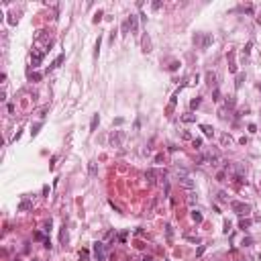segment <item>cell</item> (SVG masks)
Segmentation results:
<instances>
[{
  "instance_id": "9c48e42d",
  "label": "cell",
  "mask_w": 261,
  "mask_h": 261,
  "mask_svg": "<svg viewBox=\"0 0 261 261\" xmlns=\"http://www.w3.org/2000/svg\"><path fill=\"white\" fill-rule=\"evenodd\" d=\"M180 182H182V184H184L186 188H194V182H192V180H190L188 176H186V178H180Z\"/></svg>"
},
{
  "instance_id": "52a82bcc",
  "label": "cell",
  "mask_w": 261,
  "mask_h": 261,
  "mask_svg": "<svg viewBox=\"0 0 261 261\" xmlns=\"http://www.w3.org/2000/svg\"><path fill=\"white\" fill-rule=\"evenodd\" d=\"M121 141H123V133H116V137L114 135L110 137V143L112 145H121Z\"/></svg>"
},
{
  "instance_id": "ac0fdd59",
  "label": "cell",
  "mask_w": 261,
  "mask_h": 261,
  "mask_svg": "<svg viewBox=\"0 0 261 261\" xmlns=\"http://www.w3.org/2000/svg\"><path fill=\"white\" fill-rule=\"evenodd\" d=\"M39 129H41V123H39V125H35V127H31V135L35 137V135L39 133Z\"/></svg>"
},
{
  "instance_id": "4fadbf2b",
  "label": "cell",
  "mask_w": 261,
  "mask_h": 261,
  "mask_svg": "<svg viewBox=\"0 0 261 261\" xmlns=\"http://www.w3.org/2000/svg\"><path fill=\"white\" fill-rule=\"evenodd\" d=\"M31 206H33V204H31L29 200H25V202H20V206H18V210H29Z\"/></svg>"
},
{
  "instance_id": "9a60e30c",
  "label": "cell",
  "mask_w": 261,
  "mask_h": 261,
  "mask_svg": "<svg viewBox=\"0 0 261 261\" xmlns=\"http://www.w3.org/2000/svg\"><path fill=\"white\" fill-rule=\"evenodd\" d=\"M239 226H241V228H247V226H251V220H249V218H243V220L239 222Z\"/></svg>"
},
{
  "instance_id": "484cf974",
  "label": "cell",
  "mask_w": 261,
  "mask_h": 261,
  "mask_svg": "<svg viewBox=\"0 0 261 261\" xmlns=\"http://www.w3.org/2000/svg\"><path fill=\"white\" fill-rule=\"evenodd\" d=\"M29 78H31V80H35V82H37V80H41V74H31V76H29Z\"/></svg>"
},
{
  "instance_id": "4dcf8cb0",
  "label": "cell",
  "mask_w": 261,
  "mask_h": 261,
  "mask_svg": "<svg viewBox=\"0 0 261 261\" xmlns=\"http://www.w3.org/2000/svg\"><path fill=\"white\" fill-rule=\"evenodd\" d=\"M143 261H153V259H151V257H145V259H143Z\"/></svg>"
},
{
  "instance_id": "5bb4252c",
  "label": "cell",
  "mask_w": 261,
  "mask_h": 261,
  "mask_svg": "<svg viewBox=\"0 0 261 261\" xmlns=\"http://www.w3.org/2000/svg\"><path fill=\"white\" fill-rule=\"evenodd\" d=\"M35 239H37V241H43V243H47V241H49V239H47V237H45L43 233H35Z\"/></svg>"
},
{
  "instance_id": "83f0119b",
  "label": "cell",
  "mask_w": 261,
  "mask_h": 261,
  "mask_svg": "<svg viewBox=\"0 0 261 261\" xmlns=\"http://www.w3.org/2000/svg\"><path fill=\"white\" fill-rule=\"evenodd\" d=\"M90 174H92V176L96 174V165H94V163H90Z\"/></svg>"
},
{
  "instance_id": "7c38bea8",
  "label": "cell",
  "mask_w": 261,
  "mask_h": 261,
  "mask_svg": "<svg viewBox=\"0 0 261 261\" xmlns=\"http://www.w3.org/2000/svg\"><path fill=\"white\" fill-rule=\"evenodd\" d=\"M129 27H131L133 31H137V16H131V18H129Z\"/></svg>"
},
{
  "instance_id": "cb8c5ba5",
  "label": "cell",
  "mask_w": 261,
  "mask_h": 261,
  "mask_svg": "<svg viewBox=\"0 0 261 261\" xmlns=\"http://www.w3.org/2000/svg\"><path fill=\"white\" fill-rule=\"evenodd\" d=\"M251 47H253V43H251V41H249V43H247V45H245V55H249V51H251Z\"/></svg>"
},
{
  "instance_id": "7402d4cb",
  "label": "cell",
  "mask_w": 261,
  "mask_h": 261,
  "mask_svg": "<svg viewBox=\"0 0 261 261\" xmlns=\"http://www.w3.org/2000/svg\"><path fill=\"white\" fill-rule=\"evenodd\" d=\"M184 121H186V123H194V121H196V116H192V114H188V116H184Z\"/></svg>"
},
{
  "instance_id": "3957f363",
  "label": "cell",
  "mask_w": 261,
  "mask_h": 261,
  "mask_svg": "<svg viewBox=\"0 0 261 261\" xmlns=\"http://www.w3.org/2000/svg\"><path fill=\"white\" fill-rule=\"evenodd\" d=\"M180 90H182V88H180ZM180 90L174 92V96H172V100H169V106H167V114H172L174 108H176V102H178V96H180Z\"/></svg>"
},
{
  "instance_id": "ba28073f",
  "label": "cell",
  "mask_w": 261,
  "mask_h": 261,
  "mask_svg": "<svg viewBox=\"0 0 261 261\" xmlns=\"http://www.w3.org/2000/svg\"><path fill=\"white\" fill-rule=\"evenodd\" d=\"M98 123H100V116H98V114H94V116H92V123H90V131H94V129H96V127H98Z\"/></svg>"
},
{
  "instance_id": "603a6c76",
  "label": "cell",
  "mask_w": 261,
  "mask_h": 261,
  "mask_svg": "<svg viewBox=\"0 0 261 261\" xmlns=\"http://www.w3.org/2000/svg\"><path fill=\"white\" fill-rule=\"evenodd\" d=\"M80 261H88V251H82L80 253Z\"/></svg>"
},
{
  "instance_id": "2e32d148",
  "label": "cell",
  "mask_w": 261,
  "mask_h": 261,
  "mask_svg": "<svg viewBox=\"0 0 261 261\" xmlns=\"http://www.w3.org/2000/svg\"><path fill=\"white\" fill-rule=\"evenodd\" d=\"M100 43H102V37H98V41H96V51H94V57H98V53H100Z\"/></svg>"
},
{
  "instance_id": "4316f807",
  "label": "cell",
  "mask_w": 261,
  "mask_h": 261,
  "mask_svg": "<svg viewBox=\"0 0 261 261\" xmlns=\"http://www.w3.org/2000/svg\"><path fill=\"white\" fill-rule=\"evenodd\" d=\"M178 65H180V63H178V61H174V63L169 65V69H172V72H176V69H178Z\"/></svg>"
},
{
  "instance_id": "7a4b0ae2",
  "label": "cell",
  "mask_w": 261,
  "mask_h": 261,
  "mask_svg": "<svg viewBox=\"0 0 261 261\" xmlns=\"http://www.w3.org/2000/svg\"><path fill=\"white\" fill-rule=\"evenodd\" d=\"M230 206H233V210L237 212V214H247V212L251 210V206L249 204H243V202H233Z\"/></svg>"
},
{
  "instance_id": "6da1fadb",
  "label": "cell",
  "mask_w": 261,
  "mask_h": 261,
  "mask_svg": "<svg viewBox=\"0 0 261 261\" xmlns=\"http://www.w3.org/2000/svg\"><path fill=\"white\" fill-rule=\"evenodd\" d=\"M94 257H96L98 261H104L106 259V255H104V243H100V241L94 243Z\"/></svg>"
},
{
  "instance_id": "f546056e",
  "label": "cell",
  "mask_w": 261,
  "mask_h": 261,
  "mask_svg": "<svg viewBox=\"0 0 261 261\" xmlns=\"http://www.w3.org/2000/svg\"><path fill=\"white\" fill-rule=\"evenodd\" d=\"M228 230H230V222L226 220V222H224V233H228Z\"/></svg>"
},
{
  "instance_id": "8fae6325",
  "label": "cell",
  "mask_w": 261,
  "mask_h": 261,
  "mask_svg": "<svg viewBox=\"0 0 261 261\" xmlns=\"http://www.w3.org/2000/svg\"><path fill=\"white\" fill-rule=\"evenodd\" d=\"M63 59H65V55H59V57H57V59H55V61L49 65V69H55V67H59V63H61Z\"/></svg>"
},
{
  "instance_id": "8992f818",
  "label": "cell",
  "mask_w": 261,
  "mask_h": 261,
  "mask_svg": "<svg viewBox=\"0 0 261 261\" xmlns=\"http://www.w3.org/2000/svg\"><path fill=\"white\" fill-rule=\"evenodd\" d=\"M200 129H202V133H204L206 137H212V135H214V129H212L210 125H200Z\"/></svg>"
},
{
  "instance_id": "f1b7e54d",
  "label": "cell",
  "mask_w": 261,
  "mask_h": 261,
  "mask_svg": "<svg viewBox=\"0 0 261 261\" xmlns=\"http://www.w3.org/2000/svg\"><path fill=\"white\" fill-rule=\"evenodd\" d=\"M151 6H153V10H159V8H161V2H153Z\"/></svg>"
},
{
  "instance_id": "44dd1931",
  "label": "cell",
  "mask_w": 261,
  "mask_h": 261,
  "mask_svg": "<svg viewBox=\"0 0 261 261\" xmlns=\"http://www.w3.org/2000/svg\"><path fill=\"white\" fill-rule=\"evenodd\" d=\"M59 239H61V241H65V239H67V233H65V224H63V228H61V235H59Z\"/></svg>"
},
{
  "instance_id": "e0dca14e",
  "label": "cell",
  "mask_w": 261,
  "mask_h": 261,
  "mask_svg": "<svg viewBox=\"0 0 261 261\" xmlns=\"http://www.w3.org/2000/svg\"><path fill=\"white\" fill-rule=\"evenodd\" d=\"M200 102H202L200 98H194L192 102H190V108H198V106H200Z\"/></svg>"
},
{
  "instance_id": "d6986e66",
  "label": "cell",
  "mask_w": 261,
  "mask_h": 261,
  "mask_svg": "<svg viewBox=\"0 0 261 261\" xmlns=\"http://www.w3.org/2000/svg\"><path fill=\"white\" fill-rule=\"evenodd\" d=\"M192 145H194L196 149H200V147H202V139H194V141H192Z\"/></svg>"
},
{
  "instance_id": "30bf717a",
  "label": "cell",
  "mask_w": 261,
  "mask_h": 261,
  "mask_svg": "<svg viewBox=\"0 0 261 261\" xmlns=\"http://www.w3.org/2000/svg\"><path fill=\"white\" fill-rule=\"evenodd\" d=\"M192 220H194V222H202V214H200V210H192Z\"/></svg>"
},
{
  "instance_id": "d4e9b609",
  "label": "cell",
  "mask_w": 261,
  "mask_h": 261,
  "mask_svg": "<svg viewBox=\"0 0 261 261\" xmlns=\"http://www.w3.org/2000/svg\"><path fill=\"white\" fill-rule=\"evenodd\" d=\"M208 84H214V74L208 72Z\"/></svg>"
},
{
  "instance_id": "d6a6232c",
  "label": "cell",
  "mask_w": 261,
  "mask_h": 261,
  "mask_svg": "<svg viewBox=\"0 0 261 261\" xmlns=\"http://www.w3.org/2000/svg\"><path fill=\"white\" fill-rule=\"evenodd\" d=\"M259 90H261V86H259Z\"/></svg>"
},
{
  "instance_id": "1f68e13d",
  "label": "cell",
  "mask_w": 261,
  "mask_h": 261,
  "mask_svg": "<svg viewBox=\"0 0 261 261\" xmlns=\"http://www.w3.org/2000/svg\"><path fill=\"white\" fill-rule=\"evenodd\" d=\"M257 259H259V261H261V253H259V257H257Z\"/></svg>"
},
{
  "instance_id": "277c9868",
  "label": "cell",
  "mask_w": 261,
  "mask_h": 261,
  "mask_svg": "<svg viewBox=\"0 0 261 261\" xmlns=\"http://www.w3.org/2000/svg\"><path fill=\"white\" fill-rule=\"evenodd\" d=\"M210 43H212V35H208V33H206V35L202 37V41H200V47H202V49H206V47H208Z\"/></svg>"
},
{
  "instance_id": "ffe728a7",
  "label": "cell",
  "mask_w": 261,
  "mask_h": 261,
  "mask_svg": "<svg viewBox=\"0 0 261 261\" xmlns=\"http://www.w3.org/2000/svg\"><path fill=\"white\" fill-rule=\"evenodd\" d=\"M100 20H102V12L98 10L96 14H94V22H100Z\"/></svg>"
},
{
  "instance_id": "5b68a950",
  "label": "cell",
  "mask_w": 261,
  "mask_h": 261,
  "mask_svg": "<svg viewBox=\"0 0 261 261\" xmlns=\"http://www.w3.org/2000/svg\"><path fill=\"white\" fill-rule=\"evenodd\" d=\"M147 180H149V184L153 186V184L157 182V172H155V169H147Z\"/></svg>"
}]
</instances>
